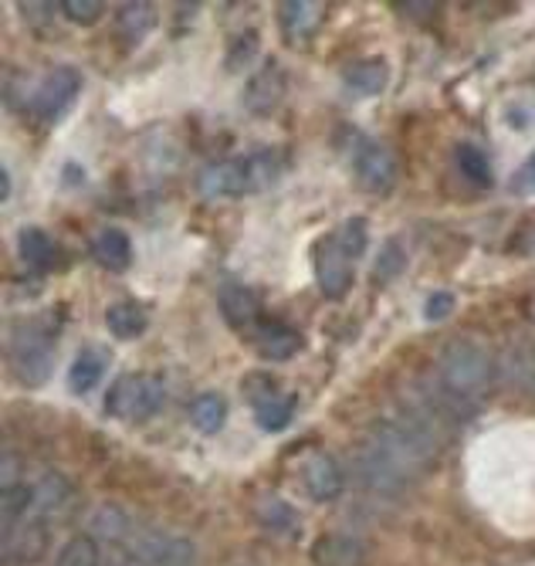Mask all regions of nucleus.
<instances>
[{
    "instance_id": "obj_7",
    "label": "nucleus",
    "mask_w": 535,
    "mask_h": 566,
    "mask_svg": "<svg viewBox=\"0 0 535 566\" xmlns=\"http://www.w3.org/2000/svg\"><path fill=\"white\" fill-rule=\"evenodd\" d=\"M78 88H82V72L78 69L59 65L55 72H48L44 82L34 92V109H38V116L41 119H59L72 106V98L78 95Z\"/></svg>"
},
{
    "instance_id": "obj_21",
    "label": "nucleus",
    "mask_w": 535,
    "mask_h": 566,
    "mask_svg": "<svg viewBox=\"0 0 535 566\" xmlns=\"http://www.w3.org/2000/svg\"><path fill=\"white\" fill-rule=\"evenodd\" d=\"M95 254L102 259V265H105V269H113V272L129 269V259H133L129 234L119 231V228H105V231H98V238H95Z\"/></svg>"
},
{
    "instance_id": "obj_37",
    "label": "nucleus",
    "mask_w": 535,
    "mask_h": 566,
    "mask_svg": "<svg viewBox=\"0 0 535 566\" xmlns=\"http://www.w3.org/2000/svg\"><path fill=\"white\" fill-rule=\"evenodd\" d=\"M400 11H413V14H431L434 4H400Z\"/></svg>"
},
{
    "instance_id": "obj_4",
    "label": "nucleus",
    "mask_w": 535,
    "mask_h": 566,
    "mask_svg": "<svg viewBox=\"0 0 535 566\" xmlns=\"http://www.w3.org/2000/svg\"><path fill=\"white\" fill-rule=\"evenodd\" d=\"M353 475H356V482L363 489L377 492V495H387V499L400 495L410 485V479L403 472H397L390 461L373 444H366V441L353 451Z\"/></svg>"
},
{
    "instance_id": "obj_29",
    "label": "nucleus",
    "mask_w": 535,
    "mask_h": 566,
    "mask_svg": "<svg viewBox=\"0 0 535 566\" xmlns=\"http://www.w3.org/2000/svg\"><path fill=\"white\" fill-rule=\"evenodd\" d=\"M258 520H261L268 530L285 533V530L295 526V512H292V505H285L282 499H264V502L258 505Z\"/></svg>"
},
{
    "instance_id": "obj_23",
    "label": "nucleus",
    "mask_w": 535,
    "mask_h": 566,
    "mask_svg": "<svg viewBox=\"0 0 535 566\" xmlns=\"http://www.w3.org/2000/svg\"><path fill=\"white\" fill-rule=\"evenodd\" d=\"M190 421L200 434H218L228 421V403L221 394H200L190 407Z\"/></svg>"
},
{
    "instance_id": "obj_20",
    "label": "nucleus",
    "mask_w": 535,
    "mask_h": 566,
    "mask_svg": "<svg viewBox=\"0 0 535 566\" xmlns=\"http://www.w3.org/2000/svg\"><path fill=\"white\" fill-rule=\"evenodd\" d=\"M200 190L207 197H234V193H248L244 190V177H241V164L231 160V164H213L203 170L200 177Z\"/></svg>"
},
{
    "instance_id": "obj_17",
    "label": "nucleus",
    "mask_w": 535,
    "mask_h": 566,
    "mask_svg": "<svg viewBox=\"0 0 535 566\" xmlns=\"http://www.w3.org/2000/svg\"><path fill=\"white\" fill-rule=\"evenodd\" d=\"M105 326H109L116 339H136L146 333L149 319H146V308L136 302H113L105 308Z\"/></svg>"
},
{
    "instance_id": "obj_24",
    "label": "nucleus",
    "mask_w": 535,
    "mask_h": 566,
    "mask_svg": "<svg viewBox=\"0 0 535 566\" xmlns=\"http://www.w3.org/2000/svg\"><path fill=\"white\" fill-rule=\"evenodd\" d=\"M88 533L105 543H119L129 536V516L119 505H98L88 516Z\"/></svg>"
},
{
    "instance_id": "obj_5",
    "label": "nucleus",
    "mask_w": 535,
    "mask_h": 566,
    "mask_svg": "<svg viewBox=\"0 0 535 566\" xmlns=\"http://www.w3.org/2000/svg\"><path fill=\"white\" fill-rule=\"evenodd\" d=\"M353 170L356 180L373 190V193H387L397 180V157L390 153V146H384L380 139H359L353 149Z\"/></svg>"
},
{
    "instance_id": "obj_35",
    "label": "nucleus",
    "mask_w": 535,
    "mask_h": 566,
    "mask_svg": "<svg viewBox=\"0 0 535 566\" xmlns=\"http://www.w3.org/2000/svg\"><path fill=\"white\" fill-rule=\"evenodd\" d=\"M0 485H4V492L21 485V465H18V454L11 448L4 451V458H0Z\"/></svg>"
},
{
    "instance_id": "obj_15",
    "label": "nucleus",
    "mask_w": 535,
    "mask_h": 566,
    "mask_svg": "<svg viewBox=\"0 0 535 566\" xmlns=\"http://www.w3.org/2000/svg\"><path fill=\"white\" fill-rule=\"evenodd\" d=\"M254 346H258V353H261L264 359H275V364H282V359H292V356L302 349V336H298L295 329H289V326L268 323V326L258 333Z\"/></svg>"
},
{
    "instance_id": "obj_12",
    "label": "nucleus",
    "mask_w": 535,
    "mask_h": 566,
    "mask_svg": "<svg viewBox=\"0 0 535 566\" xmlns=\"http://www.w3.org/2000/svg\"><path fill=\"white\" fill-rule=\"evenodd\" d=\"M218 308H221V316H224V323H228L231 329L251 326V323L258 319V313H261V305H258L254 292L244 289V285H224V289L218 292Z\"/></svg>"
},
{
    "instance_id": "obj_28",
    "label": "nucleus",
    "mask_w": 535,
    "mask_h": 566,
    "mask_svg": "<svg viewBox=\"0 0 535 566\" xmlns=\"http://www.w3.org/2000/svg\"><path fill=\"white\" fill-rule=\"evenodd\" d=\"M98 546H95V539H88V536H75V539H69L65 546H62V553H59V559H55V566H98Z\"/></svg>"
},
{
    "instance_id": "obj_27",
    "label": "nucleus",
    "mask_w": 535,
    "mask_h": 566,
    "mask_svg": "<svg viewBox=\"0 0 535 566\" xmlns=\"http://www.w3.org/2000/svg\"><path fill=\"white\" fill-rule=\"evenodd\" d=\"M312 556L323 566H346V563L359 559V549L349 539H343V536H326L323 543L312 549Z\"/></svg>"
},
{
    "instance_id": "obj_18",
    "label": "nucleus",
    "mask_w": 535,
    "mask_h": 566,
    "mask_svg": "<svg viewBox=\"0 0 535 566\" xmlns=\"http://www.w3.org/2000/svg\"><path fill=\"white\" fill-rule=\"evenodd\" d=\"M18 251H21L24 265L38 269V272L51 269V265H55V259H59L55 241H51V234L41 231V228H24V231L18 234Z\"/></svg>"
},
{
    "instance_id": "obj_3",
    "label": "nucleus",
    "mask_w": 535,
    "mask_h": 566,
    "mask_svg": "<svg viewBox=\"0 0 535 566\" xmlns=\"http://www.w3.org/2000/svg\"><path fill=\"white\" fill-rule=\"evenodd\" d=\"M164 407V384L149 374L123 377L109 390V415L119 421H146Z\"/></svg>"
},
{
    "instance_id": "obj_32",
    "label": "nucleus",
    "mask_w": 535,
    "mask_h": 566,
    "mask_svg": "<svg viewBox=\"0 0 535 566\" xmlns=\"http://www.w3.org/2000/svg\"><path fill=\"white\" fill-rule=\"evenodd\" d=\"M62 14H65L69 21L88 28V24H95V21L105 14V4H102V0H65V4H62Z\"/></svg>"
},
{
    "instance_id": "obj_33",
    "label": "nucleus",
    "mask_w": 535,
    "mask_h": 566,
    "mask_svg": "<svg viewBox=\"0 0 535 566\" xmlns=\"http://www.w3.org/2000/svg\"><path fill=\"white\" fill-rule=\"evenodd\" d=\"M454 313V292H431L423 302V319L427 323H441Z\"/></svg>"
},
{
    "instance_id": "obj_19",
    "label": "nucleus",
    "mask_w": 535,
    "mask_h": 566,
    "mask_svg": "<svg viewBox=\"0 0 535 566\" xmlns=\"http://www.w3.org/2000/svg\"><path fill=\"white\" fill-rule=\"evenodd\" d=\"M326 8L323 4H308V0H292V4H279V18L289 38H308L318 21H323Z\"/></svg>"
},
{
    "instance_id": "obj_22",
    "label": "nucleus",
    "mask_w": 535,
    "mask_h": 566,
    "mask_svg": "<svg viewBox=\"0 0 535 566\" xmlns=\"http://www.w3.org/2000/svg\"><path fill=\"white\" fill-rule=\"evenodd\" d=\"M454 164H458V170L464 174L468 184H474V187H492L495 174H492V164L485 157V149H478L474 143H458L454 146Z\"/></svg>"
},
{
    "instance_id": "obj_36",
    "label": "nucleus",
    "mask_w": 535,
    "mask_h": 566,
    "mask_svg": "<svg viewBox=\"0 0 535 566\" xmlns=\"http://www.w3.org/2000/svg\"><path fill=\"white\" fill-rule=\"evenodd\" d=\"M512 190H515V193H528V190H535V149H532V157L515 170V177H512Z\"/></svg>"
},
{
    "instance_id": "obj_2",
    "label": "nucleus",
    "mask_w": 535,
    "mask_h": 566,
    "mask_svg": "<svg viewBox=\"0 0 535 566\" xmlns=\"http://www.w3.org/2000/svg\"><path fill=\"white\" fill-rule=\"evenodd\" d=\"M495 380L492 356L471 339H454L438 353V387L464 410L489 394Z\"/></svg>"
},
{
    "instance_id": "obj_30",
    "label": "nucleus",
    "mask_w": 535,
    "mask_h": 566,
    "mask_svg": "<svg viewBox=\"0 0 535 566\" xmlns=\"http://www.w3.org/2000/svg\"><path fill=\"white\" fill-rule=\"evenodd\" d=\"M403 248L397 241H387L384 251L377 254V269H373V275H377V282H394L400 272H403Z\"/></svg>"
},
{
    "instance_id": "obj_6",
    "label": "nucleus",
    "mask_w": 535,
    "mask_h": 566,
    "mask_svg": "<svg viewBox=\"0 0 535 566\" xmlns=\"http://www.w3.org/2000/svg\"><path fill=\"white\" fill-rule=\"evenodd\" d=\"M51 339L38 329H24L14 339V374L24 387H41L51 377Z\"/></svg>"
},
{
    "instance_id": "obj_14",
    "label": "nucleus",
    "mask_w": 535,
    "mask_h": 566,
    "mask_svg": "<svg viewBox=\"0 0 535 566\" xmlns=\"http://www.w3.org/2000/svg\"><path fill=\"white\" fill-rule=\"evenodd\" d=\"M346 85L359 95H380L390 82V69L384 59H359L343 72Z\"/></svg>"
},
{
    "instance_id": "obj_26",
    "label": "nucleus",
    "mask_w": 535,
    "mask_h": 566,
    "mask_svg": "<svg viewBox=\"0 0 535 566\" xmlns=\"http://www.w3.org/2000/svg\"><path fill=\"white\" fill-rule=\"evenodd\" d=\"M31 502H34V489H28V485H18V489L4 492V502H0V505H4V546L14 539V523L31 509Z\"/></svg>"
},
{
    "instance_id": "obj_31",
    "label": "nucleus",
    "mask_w": 535,
    "mask_h": 566,
    "mask_svg": "<svg viewBox=\"0 0 535 566\" xmlns=\"http://www.w3.org/2000/svg\"><path fill=\"white\" fill-rule=\"evenodd\" d=\"M48 546V533L44 523H28L24 530H18V556L21 559H38Z\"/></svg>"
},
{
    "instance_id": "obj_38",
    "label": "nucleus",
    "mask_w": 535,
    "mask_h": 566,
    "mask_svg": "<svg viewBox=\"0 0 535 566\" xmlns=\"http://www.w3.org/2000/svg\"><path fill=\"white\" fill-rule=\"evenodd\" d=\"M0 184H4V187H0V190H4V197H11V174L8 170L0 174Z\"/></svg>"
},
{
    "instance_id": "obj_10",
    "label": "nucleus",
    "mask_w": 535,
    "mask_h": 566,
    "mask_svg": "<svg viewBox=\"0 0 535 566\" xmlns=\"http://www.w3.org/2000/svg\"><path fill=\"white\" fill-rule=\"evenodd\" d=\"M241 164V177H244V190H264L272 187L282 174H285V149L268 146L258 153H248Z\"/></svg>"
},
{
    "instance_id": "obj_13",
    "label": "nucleus",
    "mask_w": 535,
    "mask_h": 566,
    "mask_svg": "<svg viewBox=\"0 0 535 566\" xmlns=\"http://www.w3.org/2000/svg\"><path fill=\"white\" fill-rule=\"evenodd\" d=\"M153 28H156V11L149 4H123L116 14V38L123 41V48L143 44Z\"/></svg>"
},
{
    "instance_id": "obj_11",
    "label": "nucleus",
    "mask_w": 535,
    "mask_h": 566,
    "mask_svg": "<svg viewBox=\"0 0 535 566\" xmlns=\"http://www.w3.org/2000/svg\"><path fill=\"white\" fill-rule=\"evenodd\" d=\"M105 370H109V353L98 349V346H85V349L75 356L72 370H69V387H72V394H78V397L92 394V390L102 384Z\"/></svg>"
},
{
    "instance_id": "obj_25",
    "label": "nucleus",
    "mask_w": 535,
    "mask_h": 566,
    "mask_svg": "<svg viewBox=\"0 0 535 566\" xmlns=\"http://www.w3.org/2000/svg\"><path fill=\"white\" fill-rule=\"evenodd\" d=\"M65 499H69V482H65L59 472H44L41 482L34 485V502H31V509L51 512V509H59Z\"/></svg>"
},
{
    "instance_id": "obj_1",
    "label": "nucleus",
    "mask_w": 535,
    "mask_h": 566,
    "mask_svg": "<svg viewBox=\"0 0 535 566\" xmlns=\"http://www.w3.org/2000/svg\"><path fill=\"white\" fill-rule=\"evenodd\" d=\"M366 238L369 228L363 218H349L343 221L333 234H326L312 251V269H315V282L323 289L326 298L339 302L349 295L353 279H356V262L366 251Z\"/></svg>"
},
{
    "instance_id": "obj_9",
    "label": "nucleus",
    "mask_w": 535,
    "mask_h": 566,
    "mask_svg": "<svg viewBox=\"0 0 535 566\" xmlns=\"http://www.w3.org/2000/svg\"><path fill=\"white\" fill-rule=\"evenodd\" d=\"M302 479H305L308 499H315V502H333L343 492V469L336 465V458H329V454H312L305 461Z\"/></svg>"
},
{
    "instance_id": "obj_34",
    "label": "nucleus",
    "mask_w": 535,
    "mask_h": 566,
    "mask_svg": "<svg viewBox=\"0 0 535 566\" xmlns=\"http://www.w3.org/2000/svg\"><path fill=\"white\" fill-rule=\"evenodd\" d=\"M254 48H258V34L254 31H244L231 41V59H228V69H244V62L254 59Z\"/></svg>"
},
{
    "instance_id": "obj_8",
    "label": "nucleus",
    "mask_w": 535,
    "mask_h": 566,
    "mask_svg": "<svg viewBox=\"0 0 535 566\" xmlns=\"http://www.w3.org/2000/svg\"><path fill=\"white\" fill-rule=\"evenodd\" d=\"M282 95H285V69L275 59H268L244 88V109L251 116H268L279 109Z\"/></svg>"
},
{
    "instance_id": "obj_16",
    "label": "nucleus",
    "mask_w": 535,
    "mask_h": 566,
    "mask_svg": "<svg viewBox=\"0 0 535 566\" xmlns=\"http://www.w3.org/2000/svg\"><path fill=\"white\" fill-rule=\"evenodd\" d=\"M292 415H295V397L292 394H264L261 400H254V421H258V428L261 431H282V428H289V421H292Z\"/></svg>"
}]
</instances>
